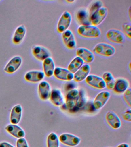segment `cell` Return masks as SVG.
Listing matches in <instances>:
<instances>
[{
    "mask_svg": "<svg viewBox=\"0 0 131 147\" xmlns=\"http://www.w3.org/2000/svg\"><path fill=\"white\" fill-rule=\"evenodd\" d=\"M62 38L65 47L69 49H74L76 47L77 42L75 36L71 30H67L62 33Z\"/></svg>",
    "mask_w": 131,
    "mask_h": 147,
    "instance_id": "5bb4252c",
    "label": "cell"
},
{
    "mask_svg": "<svg viewBox=\"0 0 131 147\" xmlns=\"http://www.w3.org/2000/svg\"><path fill=\"white\" fill-rule=\"evenodd\" d=\"M84 62L80 57L77 56L70 62L67 67V69L72 73H75L84 65Z\"/></svg>",
    "mask_w": 131,
    "mask_h": 147,
    "instance_id": "484cf974",
    "label": "cell"
},
{
    "mask_svg": "<svg viewBox=\"0 0 131 147\" xmlns=\"http://www.w3.org/2000/svg\"><path fill=\"white\" fill-rule=\"evenodd\" d=\"M17 147H29L28 144L26 139L24 138H20L17 140L16 142Z\"/></svg>",
    "mask_w": 131,
    "mask_h": 147,
    "instance_id": "1f68e13d",
    "label": "cell"
},
{
    "mask_svg": "<svg viewBox=\"0 0 131 147\" xmlns=\"http://www.w3.org/2000/svg\"><path fill=\"white\" fill-rule=\"evenodd\" d=\"M102 78L105 82L106 88L109 90H112L116 79L112 74L109 72H104L102 75Z\"/></svg>",
    "mask_w": 131,
    "mask_h": 147,
    "instance_id": "4316f807",
    "label": "cell"
},
{
    "mask_svg": "<svg viewBox=\"0 0 131 147\" xmlns=\"http://www.w3.org/2000/svg\"><path fill=\"white\" fill-rule=\"evenodd\" d=\"M49 99L52 103L56 106H61L65 103L62 93L60 90L57 88H55L52 90Z\"/></svg>",
    "mask_w": 131,
    "mask_h": 147,
    "instance_id": "ffe728a7",
    "label": "cell"
},
{
    "mask_svg": "<svg viewBox=\"0 0 131 147\" xmlns=\"http://www.w3.org/2000/svg\"><path fill=\"white\" fill-rule=\"evenodd\" d=\"M130 64H131V63H130V64H129V68H130V70H131V66H130Z\"/></svg>",
    "mask_w": 131,
    "mask_h": 147,
    "instance_id": "f35d334b",
    "label": "cell"
},
{
    "mask_svg": "<svg viewBox=\"0 0 131 147\" xmlns=\"http://www.w3.org/2000/svg\"><path fill=\"white\" fill-rule=\"evenodd\" d=\"M111 94L107 91H102L95 96L93 102L95 110H99L103 108L109 101Z\"/></svg>",
    "mask_w": 131,
    "mask_h": 147,
    "instance_id": "ba28073f",
    "label": "cell"
},
{
    "mask_svg": "<svg viewBox=\"0 0 131 147\" xmlns=\"http://www.w3.org/2000/svg\"><path fill=\"white\" fill-rule=\"evenodd\" d=\"M32 54L38 60L43 61L46 59L50 57V53L48 48L44 46L35 45L32 48Z\"/></svg>",
    "mask_w": 131,
    "mask_h": 147,
    "instance_id": "9c48e42d",
    "label": "cell"
},
{
    "mask_svg": "<svg viewBox=\"0 0 131 147\" xmlns=\"http://www.w3.org/2000/svg\"><path fill=\"white\" fill-rule=\"evenodd\" d=\"M82 110H84L88 112H92L95 111V109L93 106V102L91 103L87 101Z\"/></svg>",
    "mask_w": 131,
    "mask_h": 147,
    "instance_id": "d6a6232c",
    "label": "cell"
},
{
    "mask_svg": "<svg viewBox=\"0 0 131 147\" xmlns=\"http://www.w3.org/2000/svg\"><path fill=\"white\" fill-rule=\"evenodd\" d=\"M77 32L80 36L84 38H98L101 35L100 30L97 26L90 25H80L77 29Z\"/></svg>",
    "mask_w": 131,
    "mask_h": 147,
    "instance_id": "7a4b0ae2",
    "label": "cell"
},
{
    "mask_svg": "<svg viewBox=\"0 0 131 147\" xmlns=\"http://www.w3.org/2000/svg\"><path fill=\"white\" fill-rule=\"evenodd\" d=\"M27 33V29L23 24L19 25L16 28L12 38V42L16 45H19L23 41Z\"/></svg>",
    "mask_w": 131,
    "mask_h": 147,
    "instance_id": "2e32d148",
    "label": "cell"
},
{
    "mask_svg": "<svg viewBox=\"0 0 131 147\" xmlns=\"http://www.w3.org/2000/svg\"><path fill=\"white\" fill-rule=\"evenodd\" d=\"M76 17L77 20L81 24V25H91L90 15L87 9L83 8L79 9L77 12Z\"/></svg>",
    "mask_w": 131,
    "mask_h": 147,
    "instance_id": "603a6c76",
    "label": "cell"
},
{
    "mask_svg": "<svg viewBox=\"0 0 131 147\" xmlns=\"http://www.w3.org/2000/svg\"><path fill=\"white\" fill-rule=\"evenodd\" d=\"M43 71L39 70H32L27 72L24 76L25 80L29 82L37 83L42 81L44 78Z\"/></svg>",
    "mask_w": 131,
    "mask_h": 147,
    "instance_id": "d6986e66",
    "label": "cell"
},
{
    "mask_svg": "<svg viewBox=\"0 0 131 147\" xmlns=\"http://www.w3.org/2000/svg\"><path fill=\"white\" fill-rule=\"evenodd\" d=\"M108 12L107 8L103 6L94 13L90 16L91 24L95 26L100 25L107 17Z\"/></svg>",
    "mask_w": 131,
    "mask_h": 147,
    "instance_id": "30bf717a",
    "label": "cell"
},
{
    "mask_svg": "<svg viewBox=\"0 0 131 147\" xmlns=\"http://www.w3.org/2000/svg\"><path fill=\"white\" fill-rule=\"evenodd\" d=\"M66 2L69 3H72L75 2V1H73V0H72V1H69V0H68V1H66Z\"/></svg>",
    "mask_w": 131,
    "mask_h": 147,
    "instance_id": "74e56055",
    "label": "cell"
},
{
    "mask_svg": "<svg viewBox=\"0 0 131 147\" xmlns=\"http://www.w3.org/2000/svg\"><path fill=\"white\" fill-rule=\"evenodd\" d=\"M124 100L130 107L131 106V89L129 88L123 94Z\"/></svg>",
    "mask_w": 131,
    "mask_h": 147,
    "instance_id": "f546056e",
    "label": "cell"
},
{
    "mask_svg": "<svg viewBox=\"0 0 131 147\" xmlns=\"http://www.w3.org/2000/svg\"><path fill=\"white\" fill-rule=\"evenodd\" d=\"M60 142L70 147L76 146L81 142V138L74 134L69 133H62L59 137Z\"/></svg>",
    "mask_w": 131,
    "mask_h": 147,
    "instance_id": "52a82bcc",
    "label": "cell"
},
{
    "mask_svg": "<svg viewBox=\"0 0 131 147\" xmlns=\"http://www.w3.org/2000/svg\"><path fill=\"white\" fill-rule=\"evenodd\" d=\"M117 147H129V146L126 143H122L117 146Z\"/></svg>",
    "mask_w": 131,
    "mask_h": 147,
    "instance_id": "d590c367",
    "label": "cell"
},
{
    "mask_svg": "<svg viewBox=\"0 0 131 147\" xmlns=\"http://www.w3.org/2000/svg\"><path fill=\"white\" fill-rule=\"evenodd\" d=\"M122 30L124 34L127 36V37L130 39L131 38V24L126 23L123 24L122 25Z\"/></svg>",
    "mask_w": 131,
    "mask_h": 147,
    "instance_id": "4dcf8cb0",
    "label": "cell"
},
{
    "mask_svg": "<svg viewBox=\"0 0 131 147\" xmlns=\"http://www.w3.org/2000/svg\"><path fill=\"white\" fill-rule=\"evenodd\" d=\"M72 21V16L69 11H65L62 14L58 21L57 26V32L62 33L68 30Z\"/></svg>",
    "mask_w": 131,
    "mask_h": 147,
    "instance_id": "277c9868",
    "label": "cell"
},
{
    "mask_svg": "<svg viewBox=\"0 0 131 147\" xmlns=\"http://www.w3.org/2000/svg\"><path fill=\"white\" fill-rule=\"evenodd\" d=\"M128 14L129 15V16L130 19L131 20V14H130L131 10H130V7L129 9V10H128Z\"/></svg>",
    "mask_w": 131,
    "mask_h": 147,
    "instance_id": "8d00e7d4",
    "label": "cell"
},
{
    "mask_svg": "<svg viewBox=\"0 0 131 147\" xmlns=\"http://www.w3.org/2000/svg\"><path fill=\"white\" fill-rule=\"evenodd\" d=\"M54 75L58 80L70 81L73 79V74L65 68L57 67L55 68Z\"/></svg>",
    "mask_w": 131,
    "mask_h": 147,
    "instance_id": "7c38bea8",
    "label": "cell"
},
{
    "mask_svg": "<svg viewBox=\"0 0 131 147\" xmlns=\"http://www.w3.org/2000/svg\"><path fill=\"white\" fill-rule=\"evenodd\" d=\"M129 82L127 79L124 78H119L115 80L113 90L117 94H124L129 88Z\"/></svg>",
    "mask_w": 131,
    "mask_h": 147,
    "instance_id": "44dd1931",
    "label": "cell"
},
{
    "mask_svg": "<svg viewBox=\"0 0 131 147\" xmlns=\"http://www.w3.org/2000/svg\"><path fill=\"white\" fill-rule=\"evenodd\" d=\"M47 147H59L60 140L58 135L54 132L51 133L47 138Z\"/></svg>",
    "mask_w": 131,
    "mask_h": 147,
    "instance_id": "83f0119b",
    "label": "cell"
},
{
    "mask_svg": "<svg viewBox=\"0 0 131 147\" xmlns=\"http://www.w3.org/2000/svg\"><path fill=\"white\" fill-rule=\"evenodd\" d=\"M91 67L89 64H86L83 65L75 73L73 74V79L76 82H81L86 80V78L90 74Z\"/></svg>",
    "mask_w": 131,
    "mask_h": 147,
    "instance_id": "ac0fdd59",
    "label": "cell"
},
{
    "mask_svg": "<svg viewBox=\"0 0 131 147\" xmlns=\"http://www.w3.org/2000/svg\"><path fill=\"white\" fill-rule=\"evenodd\" d=\"M93 51V52L100 56L110 57L114 55L116 52V49L111 45L105 42H100L95 46Z\"/></svg>",
    "mask_w": 131,
    "mask_h": 147,
    "instance_id": "3957f363",
    "label": "cell"
},
{
    "mask_svg": "<svg viewBox=\"0 0 131 147\" xmlns=\"http://www.w3.org/2000/svg\"><path fill=\"white\" fill-rule=\"evenodd\" d=\"M22 110L20 105H17L13 107L10 115V122L12 124L17 125L20 122L22 115Z\"/></svg>",
    "mask_w": 131,
    "mask_h": 147,
    "instance_id": "cb8c5ba5",
    "label": "cell"
},
{
    "mask_svg": "<svg viewBox=\"0 0 131 147\" xmlns=\"http://www.w3.org/2000/svg\"><path fill=\"white\" fill-rule=\"evenodd\" d=\"M103 7V2L101 1H96L91 3L88 11L90 16L94 13Z\"/></svg>",
    "mask_w": 131,
    "mask_h": 147,
    "instance_id": "f1b7e54d",
    "label": "cell"
},
{
    "mask_svg": "<svg viewBox=\"0 0 131 147\" xmlns=\"http://www.w3.org/2000/svg\"><path fill=\"white\" fill-rule=\"evenodd\" d=\"M0 147H14L12 145L7 142H3L0 143Z\"/></svg>",
    "mask_w": 131,
    "mask_h": 147,
    "instance_id": "e575fe53",
    "label": "cell"
},
{
    "mask_svg": "<svg viewBox=\"0 0 131 147\" xmlns=\"http://www.w3.org/2000/svg\"><path fill=\"white\" fill-rule=\"evenodd\" d=\"M86 83L96 89L102 90L106 88L105 82L102 77L94 74H89L85 80Z\"/></svg>",
    "mask_w": 131,
    "mask_h": 147,
    "instance_id": "8fae6325",
    "label": "cell"
},
{
    "mask_svg": "<svg viewBox=\"0 0 131 147\" xmlns=\"http://www.w3.org/2000/svg\"><path fill=\"white\" fill-rule=\"evenodd\" d=\"M5 129L14 137L20 138H24L25 136L24 131L17 125H9L5 127Z\"/></svg>",
    "mask_w": 131,
    "mask_h": 147,
    "instance_id": "d4e9b609",
    "label": "cell"
},
{
    "mask_svg": "<svg viewBox=\"0 0 131 147\" xmlns=\"http://www.w3.org/2000/svg\"><path fill=\"white\" fill-rule=\"evenodd\" d=\"M123 119L126 121L131 122V110L128 109L123 112L121 115Z\"/></svg>",
    "mask_w": 131,
    "mask_h": 147,
    "instance_id": "836d02e7",
    "label": "cell"
},
{
    "mask_svg": "<svg viewBox=\"0 0 131 147\" xmlns=\"http://www.w3.org/2000/svg\"><path fill=\"white\" fill-rule=\"evenodd\" d=\"M105 36L108 41L113 43L121 44L125 40L124 33L119 30L115 29L109 30L106 33Z\"/></svg>",
    "mask_w": 131,
    "mask_h": 147,
    "instance_id": "8992f818",
    "label": "cell"
},
{
    "mask_svg": "<svg viewBox=\"0 0 131 147\" xmlns=\"http://www.w3.org/2000/svg\"><path fill=\"white\" fill-rule=\"evenodd\" d=\"M22 63V59L21 56H14L7 63L4 68V71L10 74L14 73L19 69Z\"/></svg>",
    "mask_w": 131,
    "mask_h": 147,
    "instance_id": "5b68a950",
    "label": "cell"
},
{
    "mask_svg": "<svg viewBox=\"0 0 131 147\" xmlns=\"http://www.w3.org/2000/svg\"><path fill=\"white\" fill-rule=\"evenodd\" d=\"M76 54L77 56L80 57L84 63L87 64L92 63L95 59L94 53L89 49L84 47L78 48L76 51Z\"/></svg>",
    "mask_w": 131,
    "mask_h": 147,
    "instance_id": "9a60e30c",
    "label": "cell"
},
{
    "mask_svg": "<svg viewBox=\"0 0 131 147\" xmlns=\"http://www.w3.org/2000/svg\"><path fill=\"white\" fill-rule=\"evenodd\" d=\"M87 102L84 92L77 88L70 90L65 96V103L67 109L71 113H75L82 110Z\"/></svg>",
    "mask_w": 131,
    "mask_h": 147,
    "instance_id": "6da1fadb",
    "label": "cell"
},
{
    "mask_svg": "<svg viewBox=\"0 0 131 147\" xmlns=\"http://www.w3.org/2000/svg\"><path fill=\"white\" fill-rule=\"evenodd\" d=\"M52 91L50 84L46 81H42L39 84L38 92L40 98L43 100L50 98Z\"/></svg>",
    "mask_w": 131,
    "mask_h": 147,
    "instance_id": "e0dca14e",
    "label": "cell"
},
{
    "mask_svg": "<svg viewBox=\"0 0 131 147\" xmlns=\"http://www.w3.org/2000/svg\"><path fill=\"white\" fill-rule=\"evenodd\" d=\"M105 119L108 125L113 129H118L121 127V120L118 115L113 111H110L107 112Z\"/></svg>",
    "mask_w": 131,
    "mask_h": 147,
    "instance_id": "4fadbf2b",
    "label": "cell"
},
{
    "mask_svg": "<svg viewBox=\"0 0 131 147\" xmlns=\"http://www.w3.org/2000/svg\"><path fill=\"white\" fill-rule=\"evenodd\" d=\"M56 67L54 61L52 57H48L43 61V72L45 75L48 78L54 75Z\"/></svg>",
    "mask_w": 131,
    "mask_h": 147,
    "instance_id": "7402d4cb",
    "label": "cell"
}]
</instances>
